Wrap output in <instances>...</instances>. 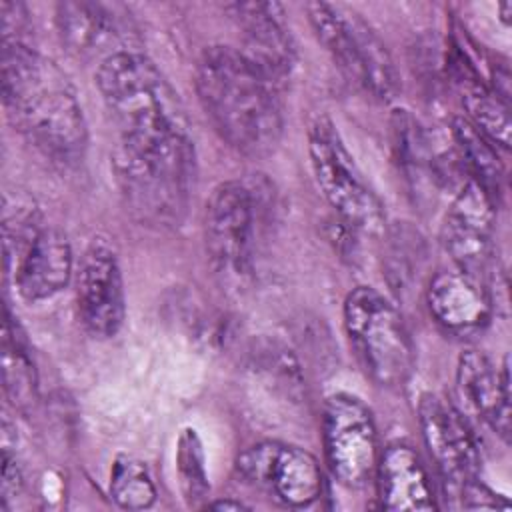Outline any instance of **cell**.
Masks as SVG:
<instances>
[{
	"mask_svg": "<svg viewBox=\"0 0 512 512\" xmlns=\"http://www.w3.org/2000/svg\"><path fill=\"white\" fill-rule=\"evenodd\" d=\"M96 86L118 128V148L152 160L196 162L186 108L148 56L122 50L100 60Z\"/></svg>",
	"mask_w": 512,
	"mask_h": 512,
	"instance_id": "6da1fadb",
	"label": "cell"
},
{
	"mask_svg": "<svg viewBox=\"0 0 512 512\" xmlns=\"http://www.w3.org/2000/svg\"><path fill=\"white\" fill-rule=\"evenodd\" d=\"M2 100L14 128L60 164L82 160L88 124L68 74L28 42L2 40Z\"/></svg>",
	"mask_w": 512,
	"mask_h": 512,
	"instance_id": "7a4b0ae2",
	"label": "cell"
},
{
	"mask_svg": "<svg viewBox=\"0 0 512 512\" xmlns=\"http://www.w3.org/2000/svg\"><path fill=\"white\" fill-rule=\"evenodd\" d=\"M194 84L208 120L228 146L248 158H266L278 148L284 132L278 84L238 48H206Z\"/></svg>",
	"mask_w": 512,
	"mask_h": 512,
	"instance_id": "3957f363",
	"label": "cell"
},
{
	"mask_svg": "<svg viewBox=\"0 0 512 512\" xmlns=\"http://www.w3.org/2000/svg\"><path fill=\"white\" fill-rule=\"evenodd\" d=\"M310 26L338 70L382 102L400 92V74L376 30L354 10L328 2L306 4Z\"/></svg>",
	"mask_w": 512,
	"mask_h": 512,
	"instance_id": "277c9868",
	"label": "cell"
},
{
	"mask_svg": "<svg viewBox=\"0 0 512 512\" xmlns=\"http://www.w3.org/2000/svg\"><path fill=\"white\" fill-rule=\"evenodd\" d=\"M344 328L368 376L386 388L408 382L414 346L398 308L376 288L356 286L344 300Z\"/></svg>",
	"mask_w": 512,
	"mask_h": 512,
	"instance_id": "5b68a950",
	"label": "cell"
},
{
	"mask_svg": "<svg viewBox=\"0 0 512 512\" xmlns=\"http://www.w3.org/2000/svg\"><path fill=\"white\" fill-rule=\"evenodd\" d=\"M308 158L316 186L344 224L366 234L384 232V206L326 114H318L308 128Z\"/></svg>",
	"mask_w": 512,
	"mask_h": 512,
	"instance_id": "8992f818",
	"label": "cell"
},
{
	"mask_svg": "<svg viewBox=\"0 0 512 512\" xmlns=\"http://www.w3.org/2000/svg\"><path fill=\"white\" fill-rule=\"evenodd\" d=\"M112 170L130 212L150 226H178L186 214L196 168L144 160L114 148Z\"/></svg>",
	"mask_w": 512,
	"mask_h": 512,
	"instance_id": "52a82bcc",
	"label": "cell"
},
{
	"mask_svg": "<svg viewBox=\"0 0 512 512\" xmlns=\"http://www.w3.org/2000/svg\"><path fill=\"white\" fill-rule=\"evenodd\" d=\"M322 446L330 474L350 490L364 488L380 454L370 408L348 392L332 394L322 410Z\"/></svg>",
	"mask_w": 512,
	"mask_h": 512,
	"instance_id": "ba28073f",
	"label": "cell"
},
{
	"mask_svg": "<svg viewBox=\"0 0 512 512\" xmlns=\"http://www.w3.org/2000/svg\"><path fill=\"white\" fill-rule=\"evenodd\" d=\"M258 202L240 180L220 182L204 210V246L218 274L244 278L252 266Z\"/></svg>",
	"mask_w": 512,
	"mask_h": 512,
	"instance_id": "9c48e42d",
	"label": "cell"
},
{
	"mask_svg": "<svg viewBox=\"0 0 512 512\" xmlns=\"http://www.w3.org/2000/svg\"><path fill=\"white\" fill-rule=\"evenodd\" d=\"M242 482L266 492L290 508L310 506L322 494V470L318 460L304 448L264 440L236 460Z\"/></svg>",
	"mask_w": 512,
	"mask_h": 512,
	"instance_id": "30bf717a",
	"label": "cell"
},
{
	"mask_svg": "<svg viewBox=\"0 0 512 512\" xmlns=\"http://www.w3.org/2000/svg\"><path fill=\"white\" fill-rule=\"evenodd\" d=\"M76 308L84 330L112 338L126 320V292L116 252L102 240L90 242L76 270Z\"/></svg>",
	"mask_w": 512,
	"mask_h": 512,
	"instance_id": "8fae6325",
	"label": "cell"
},
{
	"mask_svg": "<svg viewBox=\"0 0 512 512\" xmlns=\"http://www.w3.org/2000/svg\"><path fill=\"white\" fill-rule=\"evenodd\" d=\"M418 422L424 444L448 490L478 478L482 464L480 448L466 418L454 404L430 392L422 394Z\"/></svg>",
	"mask_w": 512,
	"mask_h": 512,
	"instance_id": "7c38bea8",
	"label": "cell"
},
{
	"mask_svg": "<svg viewBox=\"0 0 512 512\" xmlns=\"http://www.w3.org/2000/svg\"><path fill=\"white\" fill-rule=\"evenodd\" d=\"M496 198L476 180L466 178L454 196L440 230V240L454 266L480 276L492 256Z\"/></svg>",
	"mask_w": 512,
	"mask_h": 512,
	"instance_id": "4fadbf2b",
	"label": "cell"
},
{
	"mask_svg": "<svg viewBox=\"0 0 512 512\" xmlns=\"http://www.w3.org/2000/svg\"><path fill=\"white\" fill-rule=\"evenodd\" d=\"M226 12L242 36L238 50L280 86L298 62L294 38L284 22V8L278 2H232Z\"/></svg>",
	"mask_w": 512,
	"mask_h": 512,
	"instance_id": "5bb4252c",
	"label": "cell"
},
{
	"mask_svg": "<svg viewBox=\"0 0 512 512\" xmlns=\"http://www.w3.org/2000/svg\"><path fill=\"white\" fill-rule=\"evenodd\" d=\"M426 304L434 322L456 336L478 334L492 320V298L482 278L456 266L430 278Z\"/></svg>",
	"mask_w": 512,
	"mask_h": 512,
	"instance_id": "9a60e30c",
	"label": "cell"
},
{
	"mask_svg": "<svg viewBox=\"0 0 512 512\" xmlns=\"http://www.w3.org/2000/svg\"><path fill=\"white\" fill-rule=\"evenodd\" d=\"M74 272L68 236L58 228H40L12 270L14 286L26 302L50 300L62 292Z\"/></svg>",
	"mask_w": 512,
	"mask_h": 512,
	"instance_id": "2e32d148",
	"label": "cell"
},
{
	"mask_svg": "<svg viewBox=\"0 0 512 512\" xmlns=\"http://www.w3.org/2000/svg\"><path fill=\"white\" fill-rule=\"evenodd\" d=\"M456 388L466 406L504 442L510 438V368L508 358L496 370L486 354L464 350L456 364Z\"/></svg>",
	"mask_w": 512,
	"mask_h": 512,
	"instance_id": "e0dca14e",
	"label": "cell"
},
{
	"mask_svg": "<svg viewBox=\"0 0 512 512\" xmlns=\"http://www.w3.org/2000/svg\"><path fill=\"white\" fill-rule=\"evenodd\" d=\"M376 490L384 510H432L434 490L418 452L404 442L388 444L376 462Z\"/></svg>",
	"mask_w": 512,
	"mask_h": 512,
	"instance_id": "ac0fdd59",
	"label": "cell"
},
{
	"mask_svg": "<svg viewBox=\"0 0 512 512\" xmlns=\"http://www.w3.org/2000/svg\"><path fill=\"white\" fill-rule=\"evenodd\" d=\"M56 26L62 44L78 56L102 52L108 58L130 50L120 46L124 38L120 16L114 8L100 2H60L56 6Z\"/></svg>",
	"mask_w": 512,
	"mask_h": 512,
	"instance_id": "d6986e66",
	"label": "cell"
},
{
	"mask_svg": "<svg viewBox=\"0 0 512 512\" xmlns=\"http://www.w3.org/2000/svg\"><path fill=\"white\" fill-rule=\"evenodd\" d=\"M2 388L16 412L28 414L34 410L40 392L38 370L24 330L8 304H4L2 318Z\"/></svg>",
	"mask_w": 512,
	"mask_h": 512,
	"instance_id": "ffe728a7",
	"label": "cell"
},
{
	"mask_svg": "<svg viewBox=\"0 0 512 512\" xmlns=\"http://www.w3.org/2000/svg\"><path fill=\"white\" fill-rule=\"evenodd\" d=\"M452 72L462 104L468 112V116L464 118L474 128H478L492 144L508 148L512 130L508 104L490 86L482 82L472 64L460 52L454 58Z\"/></svg>",
	"mask_w": 512,
	"mask_h": 512,
	"instance_id": "44dd1931",
	"label": "cell"
},
{
	"mask_svg": "<svg viewBox=\"0 0 512 512\" xmlns=\"http://www.w3.org/2000/svg\"><path fill=\"white\" fill-rule=\"evenodd\" d=\"M452 138L458 148V156L470 174L468 178L476 180L496 198L502 188L504 166L494 144L464 116H456L452 120Z\"/></svg>",
	"mask_w": 512,
	"mask_h": 512,
	"instance_id": "7402d4cb",
	"label": "cell"
},
{
	"mask_svg": "<svg viewBox=\"0 0 512 512\" xmlns=\"http://www.w3.org/2000/svg\"><path fill=\"white\" fill-rule=\"evenodd\" d=\"M110 496L126 510L150 508L156 500V486L146 464L132 456H118L110 470Z\"/></svg>",
	"mask_w": 512,
	"mask_h": 512,
	"instance_id": "603a6c76",
	"label": "cell"
},
{
	"mask_svg": "<svg viewBox=\"0 0 512 512\" xmlns=\"http://www.w3.org/2000/svg\"><path fill=\"white\" fill-rule=\"evenodd\" d=\"M392 134L394 150L400 166L416 182L424 172L434 170V158L430 142L418 124V120L408 110H394L392 114Z\"/></svg>",
	"mask_w": 512,
	"mask_h": 512,
	"instance_id": "cb8c5ba5",
	"label": "cell"
},
{
	"mask_svg": "<svg viewBox=\"0 0 512 512\" xmlns=\"http://www.w3.org/2000/svg\"><path fill=\"white\" fill-rule=\"evenodd\" d=\"M176 470L186 502L190 506H198L202 500H206L210 492V482L204 468L202 444L196 436V430L192 428H186L178 438Z\"/></svg>",
	"mask_w": 512,
	"mask_h": 512,
	"instance_id": "d4e9b609",
	"label": "cell"
},
{
	"mask_svg": "<svg viewBox=\"0 0 512 512\" xmlns=\"http://www.w3.org/2000/svg\"><path fill=\"white\" fill-rule=\"evenodd\" d=\"M390 240L388 280L392 288L406 290L422 262V238L410 228H396Z\"/></svg>",
	"mask_w": 512,
	"mask_h": 512,
	"instance_id": "484cf974",
	"label": "cell"
},
{
	"mask_svg": "<svg viewBox=\"0 0 512 512\" xmlns=\"http://www.w3.org/2000/svg\"><path fill=\"white\" fill-rule=\"evenodd\" d=\"M452 498L458 500L460 508H470V510H478V508H508L510 502L496 494L492 488H488L480 478H472L468 482H462L460 486L448 490Z\"/></svg>",
	"mask_w": 512,
	"mask_h": 512,
	"instance_id": "4316f807",
	"label": "cell"
},
{
	"mask_svg": "<svg viewBox=\"0 0 512 512\" xmlns=\"http://www.w3.org/2000/svg\"><path fill=\"white\" fill-rule=\"evenodd\" d=\"M206 508H212V510H248L250 506H246L242 500H234V498H224V500H214V502H208Z\"/></svg>",
	"mask_w": 512,
	"mask_h": 512,
	"instance_id": "83f0119b",
	"label": "cell"
}]
</instances>
